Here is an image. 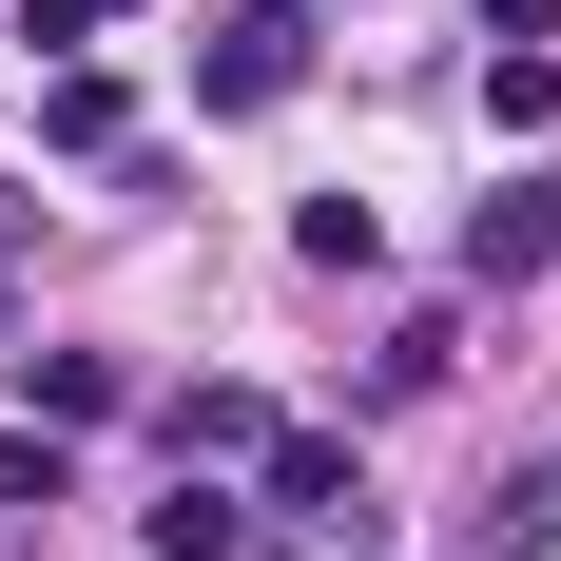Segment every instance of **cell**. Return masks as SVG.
<instances>
[{
  "instance_id": "obj_13",
  "label": "cell",
  "mask_w": 561,
  "mask_h": 561,
  "mask_svg": "<svg viewBox=\"0 0 561 561\" xmlns=\"http://www.w3.org/2000/svg\"><path fill=\"white\" fill-rule=\"evenodd\" d=\"M98 20H116V0H20V39H98Z\"/></svg>"
},
{
  "instance_id": "obj_9",
  "label": "cell",
  "mask_w": 561,
  "mask_h": 561,
  "mask_svg": "<svg viewBox=\"0 0 561 561\" xmlns=\"http://www.w3.org/2000/svg\"><path fill=\"white\" fill-rule=\"evenodd\" d=\"M484 116H504V136H542V116H561V58L504 39V58H484Z\"/></svg>"
},
{
  "instance_id": "obj_7",
  "label": "cell",
  "mask_w": 561,
  "mask_h": 561,
  "mask_svg": "<svg viewBox=\"0 0 561 561\" xmlns=\"http://www.w3.org/2000/svg\"><path fill=\"white\" fill-rule=\"evenodd\" d=\"M290 252H310V272H368V252H388V214H368V194H310V214H290Z\"/></svg>"
},
{
  "instance_id": "obj_14",
  "label": "cell",
  "mask_w": 561,
  "mask_h": 561,
  "mask_svg": "<svg viewBox=\"0 0 561 561\" xmlns=\"http://www.w3.org/2000/svg\"><path fill=\"white\" fill-rule=\"evenodd\" d=\"M484 20H504V39H542V20H561V0H484Z\"/></svg>"
},
{
  "instance_id": "obj_4",
  "label": "cell",
  "mask_w": 561,
  "mask_h": 561,
  "mask_svg": "<svg viewBox=\"0 0 561 561\" xmlns=\"http://www.w3.org/2000/svg\"><path fill=\"white\" fill-rule=\"evenodd\" d=\"M252 465H272V523H348V504H368V484H348V446H330V426H272V446H252Z\"/></svg>"
},
{
  "instance_id": "obj_2",
  "label": "cell",
  "mask_w": 561,
  "mask_h": 561,
  "mask_svg": "<svg viewBox=\"0 0 561 561\" xmlns=\"http://www.w3.org/2000/svg\"><path fill=\"white\" fill-rule=\"evenodd\" d=\"M290 78H310V39H290V20H214V58H194V98H214V116H272Z\"/></svg>"
},
{
  "instance_id": "obj_11",
  "label": "cell",
  "mask_w": 561,
  "mask_h": 561,
  "mask_svg": "<svg viewBox=\"0 0 561 561\" xmlns=\"http://www.w3.org/2000/svg\"><path fill=\"white\" fill-rule=\"evenodd\" d=\"M39 136L58 156H116V78H39Z\"/></svg>"
},
{
  "instance_id": "obj_3",
  "label": "cell",
  "mask_w": 561,
  "mask_h": 561,
  "mask_svg": "<svg viewBox=\"0 0 561 561\" xmlns=\"http://www.w3.org/2000/svg\"><path fill=\"white\" fill-rule=\"evenodd\" d=\"M542 252H561V194H484V214H465V290H542Z\"/></svg>"
},
{
  "instance_id": "obj_8",
  "label": "cell",
  "mask_w": 561,
  "mask_h": 561,
  "mask_svg": "<svg viewBox=\"0 0 561 561\" xmlns=\"http://www.w3.org/2000/svg\"><path fill=\"white\" fill-rule=\"evenodd\" d=\"M0 504H20V523L78 504V446H58V426H0Z\"/></svg>"
},
{
  "instance_id": "obj_6",
  "label": "cell",
  "mask_w": 561,
  "mask_h": 561,
  "mask_svg": "<svg viewBox=\"0 0 561 561\" xmlns=\"http://www.w3.org/2000/svg\"><path fill=\"white\" fill-rule=\"evenodd\" d=\"M156 426H174V465H232V446H272V407H252V388H174Z\"/></svg>"
},
{
  "instance_id": "obj_1",
  "label": "cell",
  "mask_w": 561,
  "mask_h": 561,
  "mask_svg": "<svg viewBox=\"0 0 561 561\" xmlns=\"http://www.w3.org/2000/svg\"><path fill=\"white\" fill-rule=\"evenodd\" d=\"M116 407H136V368H116V348H20V426H58V446H78V426H116Z\"/></svg>"
},
{
  "instance_id": "obj_12",
  "label": "cell",
  "mask_w": 561,
  "mask_h": 561,
  "mask_svg": "<svg viewBox=\"0 0 561 561\" xmlns=\"http://www.w3.org/2000/svg\"><path fill=\"white\" fill-rule=\"evenodd\" d=\"M484 542H561V465H542V484H504V504H484Z\"/></svg>"
},
{
  "instance_id": "obj_5",
  "label": "cell",
  "mask_w": 561,
  "mask_h": 561,
  "mask_svg": "<svg viewBox=\"0 0 561 561\" xmlns=\"http://www.w3.org/2000/svg\"><path fill=\"white\" fill-rule=\"evenodd\" d=\"M156 561H272V523L232 504V484H194V465H174V504H156Z\"/></svg>"
},
{
  "instance_id": "obj_10",
  "label": "cell",
  "mask_w": 561,
  "mask_h": 561,
  "mask_svg": "<svg viewBox=\"0 0 561 561\" xmlns=\"http://www.w3.org/2000/svg\"><path fill=\"white\" fill-rule=\"evenodd\" d=\"M446 368H465V330H446V310H407V330H388V368H368V388L407 407V388H446Z\"/></svg>"
}]
</instances>
